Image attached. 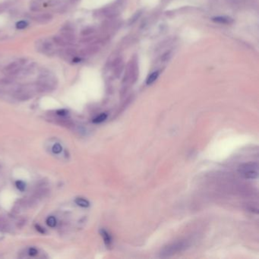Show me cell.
Here are the masks:
<instances>
[{
	"instance_id": "6da1fadb",
	"label": "cell",
	"mask_w": 259,
	"mask_h": 259,
	"mask_svg": "<svg viewBox=\"0 0 259 259\" xmlns=\"http://www.w3.org/2000/svg\"><path fill=\"white\" fill-rule=\"evenodd\" d=\"M188 241H179L176 243H172L167 246H165L160 252V257L162 258H167L170 257L175 254L179 252L185 250L188 247Z\"/></svg>"
},
{
	"instance_id": "7a4b0ae2",
	"label": "cell",
	"mask_w": 259,
	"mask_h": 259,
	"mask_svg": "<svg viewBox=\"0 0 259 259\" xmlns=\"http://www.w3.org/2000/svg\"><path fill=\"white\" fill-rule=\"evenodd\" d=\"M57 80L53 75L49 74L42 75L37 83V90L40 92L52 90L57 87Z\"/></svg>"
},
{
	"instance_id": "3957f363",
	"label": "cell",
	"mask_w": 259,
	"mask_h": 259,
	"mask_svg": "<svg viewBox=\"0 0 259 259\" xmlns=\"http://www.w3.org/2000/svg\"><path fill=\"white\" fill-rule=\"evenodd\" d=\"M240 175L248 179H255L258 176V164L257 163H243L239 167Z\"/></svg>"
},
{
	"instance_id": "277c9868",
	"label": "cell",
	"mask_w": 259,
	"mask_h": 259,
	"mask_svg": "<svg viewBox=\"0 0 259 259\" xmlns=\"http://www.w3.org/2000/svg\"><path fill=\"white\" fill-rule=\"evenodd\" d=\"M37 49L39 51L43 53L51 55L53 53L54 48L53 43L48 40H42L40 43H37Z\"/></svg>"
},
{
	"instance_id": "5b68a950",
	"label": "cell",
	"mask_w": 259,
	"mask_h": 259,
	"mask_svg": "<svg viewBox=\"0 0 259 259\" xmlns=\"http://www.w3.org/2000/svg\"><path fill=\"white\" fill-rule=\"evenodd\" d=\"M23 63L20 61L17 62H12V63L9 64L4 68V72L5 74L11 75H18V72L21 70Z\"/></svg>"
},
{
	"instance_id": "8992f818",
	"label": "cell",
	"mask_w": 259,
	"mask_h": 259,
	"mask_svg": "<svg viewBox=\"0 0 259 259\" xmlns=\"http://www.w3.org/2000/svg\"><path fill=\"white\" fill-rule=\"evenodd\" d=\"M61 36L68 42V43H73L75 40V36L73 33L72 29L71 28L69 25L64 26L61 29Z\"/></svg>"
},
{
	"instance_id": "52a82bcc",
	"label": "cell",
	"mask_w": 259,
	"mask_h": 259,
	"mask_svg": "<svg viewBox=\"0 0 259 259\" xmlns=\"http://www.w3.org/2000/svg\"><path fill=\"white\" fill-rule=\"evenodd\" d=\"M34 21L39 23V24H47L53 20V15L49 13H43L40 15H37L33 17Z\"/></svg>"
},
{
	"instance_id": "ba28073f",
	"label": "cell",
	"mask_w": 259,
	"mask_h": 259,
	"mask_svg": "<svg viewBox=\"0 0 259 259\" xmlns=\"http://www.w3.org/2000/svg\"><path fill=\"white\" fill-rule=\"evenodd\" d=\"M212 21H214L216 23H219V24H230L233 23V20L232 18L230 17L227 16H218V17H213L212 18Z\"/></svg>"
},
{
	"instance_id": "9c48e42d",
	"label": "cell",
	"mask_w": 259,
	"mask_h": 259,
	"mask_svg": "<svg viewBox=\"0 0 259 259\" xmlns=\"http://www.w3.org/2000/svg\"><path fill=\"white\" fill-rule=\"evenodd\" d=\"M160 70H157V71H154V72L151 73V74L149 76H148V78H147V80H146L147 85H151V84L154 83V82H155L156 80H157V78L159 77V75H160Z\"/></svg>"
},
{
	"instance_id": "30bf717a",
	"label": "cell",
	"mask_w": 259,
	"mask_h": 259,
	"mask_svg": "<svg viewBox=\"0 0 259 259\" xmlns=\"http://www.w3.org/2000/svg\"><path fill=\"white\" fill-rule=\"evenodd\" d=\"M53 43L56 45L59 46H65L68 44H69L62 36H54L53 37Z\"/></svg>"
},
{
	"instance_id": "8fae6325",
	"label": "cell",
	"mask_w": 259,
	"mask_h": 259,
	"mask_svg": "<svg viewBox=\"0 0 259 259\" xmlns=\"http://www.w3.org/2000/svg\"><path fill=\"white\" fill-rule=\"evenodd\" d=\"M100 232L101 235H102L103 239H104V243H105L106 246H110V243H111V237H110V235H109L108 232H107L106 230H101L100 231Z\"/></svg>"
},
{
	"instance_id": "7c38bea8",
	"label": "cell",
	"mask_w": 259,
	"mask_h": 259,
	"mask_svg": "<svg viewBox=\"0 0 259 259\" xmlns=\"http://www.w3.org/2000/svg\"><path fill=\"white\" fill-rule=\"evenodd\" d=\"M75 203L82 207H87L90 206V202L83 198H77L75 199Z\"/></svg>"
},
{
	"instance_id": "4fadbf2b",
	"label": "cell",
	"mask_w": 259,
	"mask_h": 259,
	"mask_svg": "<svg viewBox=\"0 0 259 259\" xmlns=\"http://www.w3.org/2000/svg\"><path fill=\"white\" fill-rule=\"evenodd\" d=\"M107 118V113H102V114L99 115L98 116H97L96 118H94L93 119V123H100L103 122L104 121H105Z\"/></svg>"
},
{
	"instance_id": "5bb4252c",
	"label": "cell",
	"mask_w": 259,
	"mask_h": 259,
	"mask_svg": "<svg viewBox=\"0 0 259 259\" xmlns=\"http://www.w3.org/2000/svg\"><path fill=\"white\" fill-rule=\"evenodd\" d=\"M57 219H56L53 216L49 217L46 219V224H47L49 227H55L56 226H57Z\"/></svg>"
},
{
	"instance_id": "9a60e30c",
	"label": "cell",
	"mask_w": 259,
	"mask_h": 259,
	"mask_svg": "<svg viewBox=\"0 0 259 259\" xmlns=\"http://www.w3.org/2000/svg\"><path fill=\"white\" fill-rule=\"evenodd\" d=\"M65 53L67 56H68V57H75L76 56H77V51H76V49L71 47L67 48L65 50Z\"/></svg>"
},
{
	"instance_id": "2e32d148",
	"label": "cell",
	"mask_w": 259,
	"mask_h": 259,
	"mask_svg": "<svg viewBox=\"0 0 259 259\" xmlns=\"http://www.w3.org/2000/svg\"><path fill=\"white\" fill-rule=\"evenodd\" d=\"M15 185H16L17 188L21 192H24L26 188V184L24 183L23 181H21V180L16 181V182H15Z\"/></svg>"
},
{
	"instance_id": "e0dca14e",
	"label": "cell",
	"mask_w": 259,
	"mask_h": 259,
	"mask_svg": "<svg viewBox=\"0 0 259 259\" xmlns=\"http://www.w3.org/2000/svg\"><path fill=\"white\" fill-rule=\"evenodd\" d=\"M62 147L61 146V144H59V143H57V144H55L53 146L52 151L53 154H59L62 152Z\"/></svg>"
},
{
	"instance_id": "ac0fdd59",
	"label": "cell",
	"mask_w": 259,
	"mask_h": 259,
	"mask_svg": "<svg viewBox=\"0 0 259 259\" xmlns=\"http://www.w3.org/2000/svg\"><path fill=\"white\" fill-rule=\"evenodd\" d=\"M30 9L33 12H39L40 10V5L39 2H33L32 4L30 6Z\"/></svg>"
},
{
	"instance_id": "d6986e66",
	"label": "cell",
	"mask_w": 259,
	"mask_h": 259,
	"mask_svg": "<svg viewBox=\"0 0 259 259\" xmlns=\"http://www.w3.org/2000/svg\"><path fill=\"white\" fill-rule=\"evenodd\" d=\"M10 5H11V2L9 1L1 3V4H0V14L2 13L3 12H5V11L7 9H9Z\"/></svg>"
},
{
	"instance_id": "ffe728a7",
	"label": "cell",
	"mask_w": 259,
	"mask_h": 259,
	"mask_svg": "<svg viewBox=\"0 0 259 259\" xmlns=\"http://www.w3.org/2000/svg\"><path fill=\"white\" fill-rule=\"evenodd\" d=\"M27 22L25 21H18L16 24V27L18 29H24L25 27H27Z\"/></svg>"
},
{
	"instance_id": "44dd1931",
	"label": "cell",
	"mask_w": 259,
	"mask_h": 259,
	"mask_svg": "<svg viewBox=\"0 0 259 259\" xmlns=\"http://www.w3.org/2000/svg\"><path fill=\"white\" fill-rule=\"evenodd\" d=\"M28 254L31 256H36L38 254V251L35 248H31L28 250Z\"/></svg>"
},
{
	"instance_id": "7402d4cb",
	"label": "cell",
	"mask_w": 259,
	"mask_h": 259,
	"mask_svg": "<svg viewBox=\"0 0 259 259\" xmlns=\"http://www.w3.org/2000/svg\"><path fill=\"white\" fill-rule=\"evenodd\" d=\"M57 115H60V116H65L68 114V111L66 110H59L57 112Z\"/></svg>"
},
{
	"instance_id": "603a6c76",
	"label": "cell",
	"mask_w": 259,
	"mask_h": 259,
	"mask_svg": "<svg viewBox=\"0 0 259 259\" xmlns=\"http://www.w3.org/2000/svg\"><path fill=\"white\" fill-rule=\"evenodd\" d=\"M92 32H93V29L86 28V29H85V30H83V31H82V34L83 36H87V35H89V34H90V33H92Z\"/></svg>"
},
{
	"instance_id": "cb8c5ba5",
	"label": "cell",
	"mask_w": 259,
	"mask_h": 259,
	"mask_svg": "<svg viewBox=\"0 0 259 259\" xmlns=\"http://www.w3.org/2000/svg\"><path fill=\"white\" fill-rule=\"evenodd\" d=\"M35 227H36V230H37V231H38V232H40V233L44 234L45 232H46V231H45L44 228H43V227H40V226H39V225H36V226H35Z\"/></svg>"
},
{
	"instance_id": "d4e9b609",
	"label": "cell",
	"mask_w": 259,
	"mask_h": 259,
	"mask_svg": "<svg viewBox=\"0 0 259 259\" xmlns=\"http://www.w3.org/2000/svg\"><path fill=\"white\" fill-rule=\"evenodd\" d=\"M170 52H166V53L163 54V56L162 57V59H163V60H164V61L167 60V59H169V57H170Z\"/></svg>"
},
{
	"instance_id": "484cf974",
	"label": "cell",
	"mask_w": 259,
	"mask_h": 259,
	"mask_svg": "<svg viewBox=\"0 0 259 259\" xmlns=\"http://www.w3.org/2000/svg\"><path fill=\"white\" fill-rule=\"evenodd\" d=\"M71 2H76L77 0H71Z\"/></svg>"
}]
</instances>
